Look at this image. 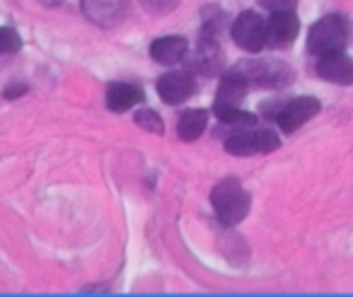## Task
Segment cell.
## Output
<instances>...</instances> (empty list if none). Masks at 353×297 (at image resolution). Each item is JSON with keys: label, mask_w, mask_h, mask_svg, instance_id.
<instances>
[{"label": "cell", "mask_w": 353, "mask_h": 297, "mask_svg": "<svg viewBox=\"0 0 353 297\" xmlns=\"http://www.w3.org/2000/svg\"><path fill=\"white\" fill-rule=\"evenodd\" d=\"M128 0H83V12L102 30H114L126 17Z\"/></svg>", "instance_id": "6"}, {"label": "cell", "mask_w": 353, "mask_h": 297, "mask_svg": "<svg viewBox=\"0 0 353 297\" xmlns=\"http://www.w3.org/2000/svg\"><path fill=\"white\" fill-rule=\"evenodd\" d=\"M232 39L240 49L256 54L266 46V22L256 12H242L232 22Z\"/></svg>", "instance_id": "5"}, {"label": "cell", "mask_w": 353, "mask_h": 297, "mask_svg": "<svg viewBox=\"0 0 353 297\" xmlns=\"http://www.w3.org/2000/svg\"><path fill=\"white\" fill-rule=\"evenodd\" d=\"M136 123L143 128V131H150V133H162V128H165L162 119L157 116L152 109H141V112L136 114Z\"/></svg>", "instance_id": "15"}, {"label": "cell", "mask_w": 353, "mask_h": 297, "mask_svg": "<svg viewBox=\"0 0 353 297\" xmlns=\"http://www.w3.org/2000/svg\"><path fill=\"white\" fill-rule=\"evenodd\" d=\"M298 30H300V20L293 10L274 12L269 25H266V41H269L271 46H285V44H290V41H295Z\"/></svg>", "instance_id": "9"}, {"label": "cell", "mask_w": 353, "mask_h": 297, "mask_svg": "<svg viewBox=\"0 0 353 297\" xmlns=\"http://www.w3.org/2000/svg\"><path fill=\"white\" fill-rule=\"evenodd\" d=\"M22 46L17 32L8 30V27H0V54H15Z\"/></svg>", "instance_id": "16"}, {"label": "cell", "mask_w": 353, "mask_h": 297, "mask_svg": "<svg viewBox=\"0 0 353 297\" xmlns=\"http://www.w3.org/2000/svg\"><path fill=\"white\" fill-rule=\"evenodd\" d=\"M317 112H319V102L314 97L290 99V102L276 114V123H279L285 133H293V131H298L303 123H307L312 116H317Z\"/></svg>", "instance_id": "7"}, {"label": "cell", "mask_w": 353, "mask_h": 297, "mask_svg": "<svg viewBox=\"0 0 353 297\" xmlns=\"http://www.w3.org/2000/svg\"><path fill=\"white\" fill-rule=\"evenodd\" d=\"M346 46V25L339 15H327L310 27L307 34V51L314 56L339 54Z\"/></svg>", "instance_id": "3"}, {"label": "cell", "mask_w": 353, "mask_h": 297, "mask_svg": "<svg viewBox=\"0 0 353 297\" xmlns=\"http://www.w3.org/2000/svg\"><path fill=\"white\" fill-rule=\"evenodd\" d=\"M261 8H266V10L271 12H281V10H295V6H298V0H256Z\"/></svg>", "instance_id": "18"}, {"label": "cell", "mask_w": 353, "mask_h": 297, "mask_svg": "<svg viewBox=\"0 0 353 297\" xmlns=\"http://www.w3.org/2000/svg\"><path fill=\"white\" fill-rule=\"evenodd\" d=\"M317 75L336 85H353V59L343 51L322 56L317 63Z\"/></svg>", "instance_id": "10"}, {"label": "cell", "mask_w": 353, "mask_h": 297, "mask_svg": "<svg viewBox=\"0 0 353 297\" xmlns=\"http://www.w3.org/2000/svg\"><path fill=\"white\" fill-rule=\"evenodd\" d=\"M157 94L162 97V102L167 104H182L194 94V78L192 73H167L157 80Z\"/></svg>", "instance_id": "8"}, {"label": "cell", "mask_w": 353, "mask_h": 297, "mask_svg": "<svg viewBox=\"0 0 353 297\" xmlns=\"http://www.w3.org/2000/svg\"><path fill=\"white\" fill-rule=\"evenodd\" d=\"M192 65L201 73H216L221 68V49L213 39H201L192 51Z\"/></svg>", "instance_id": "13"}, {"label": "cell", "mask_w": 353, "mask_h": 297, "mask_svg": "<svg viewBox=\"0 0 353 297\" xmlns=\"http://www.w3.org/2000/svg\"><path fill=\"white\" fill-rule=\"evenodd\" d=\"M211 203L223 225H237L250 215L252 198L237 179H225L213 189Z\"/></svg>", "instance_id": "2"}, {"label": "cell", "mask_w": 353, "mask_h": 297, "mask_svg": "<svg viewBox=\"0 0 353 297\" xmlns=\"http://www.w3.org/2000/svg\"><path fill=\"white\" fill-rule=\"evenodd\" d=\"M189 54V41L184 37H162L150 44L152 61L162 65H174Z\"/></svg>", "instance_id": "11"}, {"label": "cell", "mask_w": 353, "mask_h": 297, "mask_svg": "<svg viewBox=\"0 0 353 297\" xmlns=\"http://www.w3.org/2000/svg\"><path fill=\"white\" fill-rule=\"evenodd\" d=\"M141 3L145 10L155 12V15H165V12H170L172 8H176L179 0H141Z\"/></svg>", "instance_id": "17"}, {"label": "cell", "mask_w": 353, "mask_h": 297, "mask_svg": "<svg viewBox=\"0 0 353 297\" xmlns=\"http://www.w3.org/2000/svg\"><path fill=\"white\" fill-rule=\"evenodd\" d=\"M143 102V90L136 88V85H128V83H114L109 85L107 90V107L112 112L121 114L128 112L131 107Z\"/></svg>", "instance_id": "12"}, {"label": "cell", "mask_w": 353, "mask_h": 297, "mask_svg": "<svg viewBox=\"0 0 353 297\" xmlns=\"http://www.w3.org/2000/svg\"><path fill=\"white\" fill-rule=\"evenodd\" d=\"M281 145L279 136L269 128H237L230 138L225 141V150L237 157H252L274 152Z\"/></svg>", "instance_id": "4"}, {"label": "cell", "mask_w": 353, "mask_h": 297, "mask_svg": "<svg viewBox=\"0 0 353 297\" xmlns=\"http://www.w3.org/2000/svg\"><path fill=\"white\" fill-rule=\"evenodd\" d=\"M206 123H208L206 109H192V112L182 114V119L176 123V133H179L182 141L192 143L196 138H201V133L206 131Z\"/></svg>", "instance_id": "14"}, {"label": "cell", "mask_w": 353, "mask_h": 297, "mask_svg": "<svg viewBox=\"0 0 353 297\" xmlns=\"http://www.w3.org/2000/svg\"><path fill=\"white\" fill-rule=\"evenodd\" d=\"M41 3H44V6H59L61 0H41Z\"/></svg>", "instance_id": "19"}, {"label": "cell", "mask_w": 353, "mask_h": 297, "mask_svg": "<svg viewBox=\"0 0 353 297\" xmlns=\"http://www.w3.org/2000/svg\"><path fill=\"white\" fill-rule=\"evenodd\" d=\"M230 75H235L242 83H247V88H250V85H259V88L281 90L293 83V68L279 59L240 61V63L230 70Z\"/></svg>", "instance_id": "1"}]
</instances>
